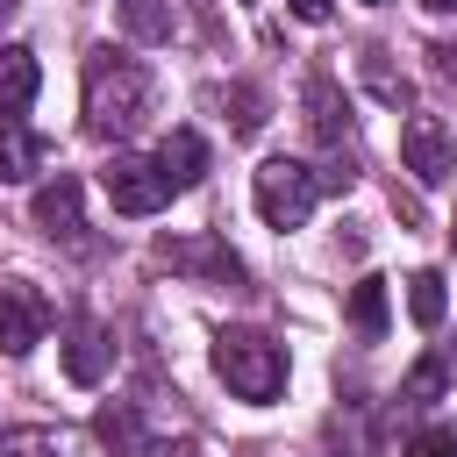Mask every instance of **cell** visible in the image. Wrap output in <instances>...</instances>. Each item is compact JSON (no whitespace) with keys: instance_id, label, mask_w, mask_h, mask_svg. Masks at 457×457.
I'll return each mask as SVG.
<instances>
[{"instance_id":"6da1fadb","label":"cell","mask_w":457,"mask_h":457,"mask_svg":"<svg viewBox=\"0 0 457 457\" xmlns=\"http://www.w3.org/2000/svg\"><path fill=\"white\" fill-rule=\"evenodd\" d=\"M143 121H150V71H143L129 50L100 43V50L86 57V129H93L100 143H121V136H136Z\"/></svg>"},{"instance_id":"7a4b0ae2","label":"cell","mask_w":457,"mask_h":457,"mask_svg":"<svg viewBox=\"0 0 457 457\" xmlns=\"http://www.w3.org/2000/svg\"><path fill=\"white\" fill-rule=\"evenodd\" d=\"M214 378H221L236 400L264 407V400L286 393V350H278L271 336H257V328H221V336H214Z\"/></svg>"},{"instance_id":"3957f363","label":"cell","mask_w":457,"mask_h":457,"mask_svg":"<svg viewBox=\"0 0 457 457\" xmlns=\"http://www.w3.org/2000/svg\"><path fill=\"white\" fill-rule=\"evenodd\" d=\"M321 171L314 164H300V157H264L257 164V214L271 221V228H300L314 207H321Z\"/></svg>"},{"instance_id":"277c9868","label":"cell","mask_w":457,"mask_h":457,"mask_svg":"<svg viewBox=\"0 0 457 457\" xmlns=\"http://www.w3.org/2000/svg\"><path fill=\"white\" fill-rule=\"evenodd\" d=\"M100 186H107V200H114V214H157L179 186H171V171L157 164V157H136V150H114L107 157V171H100Z\"/></svg>"},{"instance_id":"5b68a950","label":"cell","mask_w":457,"mask_h":457,"mask_svg":"<svg viewBox=\"0 0 457 457\" xmlns=\"http://www.w3.org/2000/svg\"><path fill=\"white\" fill-rule=\"evenodd\" d=\"M400 157H407V171H414L421 186H443V179L457 171V136H450L436 114H407V121H400Z\"/></svg>"},{"instance_id":"8992f818","label":"cell","mask_w":457,"mask_h":457,"mask_svg":"<svg viewBox=\"0 0 457 457\" xmlns=\"http://www.w3.org/2000/svg\"><path fill=\"white\" fill-rule=\"evenodd\" d=\"M157 264L186 271V278H207V286H236L243 278V257L221 243V236H164L157 243Z\"/></svg>"},{"instance_id":"52a82bcc","label":"cell","mask_w":457,"mask_h":457,"mask_svg":"<svg viewBox=\"0 0 457 457\" xmlns=\"http://www.w3.org/2000/svg\"><path fill=\"white\" fill-rule=\"evenodd\" d=\"M107 371H114V328L93 321V314H71V328H64V378L71 386H100Z\"/></svg>"},{"instance_id":"ba28073f","label":"cell","mask_w":457,"mask_h":457,"mask_svg":"<svg viewBox=\"0 0 457 457\" xmlns=\"http://www.w3.org/2000/svg\"><path fill=\"white\" fill-rule=\"evenodd\" d=\"M43 328H50V307H43V293L36 286H0V357H29L36 343H43Z\"/></svg>"},{"instance_id":"9c48e42d","label":"cell","mask_w":457,"mask_h":457,"mask_svg":"<svg viewBox=\"0 0 457 457\" xmlns=\"http://www.w3.org/2000/svg\"><path fill=\"white\" fill-rule=\"evenodd\" d=\"M79 200H86V186L71 179V171H57V179H43L36 186V200H29V214H36V228L43 236H64V243H79Z\"/></svg>"},{"instance_id":"30bf717a","label":"cell","mask_w":457,"mask_h":457,"mask_svg":"<svg viewBox=\"0 0 457 457\" xmlns=\"http://www.w3.org/2000/svg\"><path fill=\"white\" fill-rule=\"evenodd\" d=\"M450 386H457V343H436L428 357L407 364V378H400V407H436V400H450Z\"/></svg>"},{"instance_id":"8fae6325","label":"cell","mask_w":457,"mask_h":457,"mask_svg":"<svg viewBox=\"0 0 457 457\" xmlns=\"http://www.w3.org/2000/svg\"><path fill=\"white\" fill-rule=\"evenodd\" d=\"M93 436H100L114 457H164V450H157V436L143 428V414H136L129 400H107V407L93 414Z\"/></svg>"},{"instance_id":"7c38bea8","label":"cell","mask_w":457,"mask_h":457,"mask_svg":"<svg viewBox=\"0 0 457 457\" xmlns=\"http://www.w3.org/2000/svg\"><path fill=\"white\" fill-rule=\"evenodd\" d=\"M36 86H43L36 50H29V43H0V114H29Z\"/></svg>"},{"instance_id":"4fadbf2b","label":"cell","mask_w":457,"mask_h":457,"mask_svg":"<svg viewBox=\"0 0 457 457\" xmlns=\"http://www.w3.org/2000/svg\"><path fill=\"white\" fill-rule=\"evenodd\" d=\"M307 129H314L328 150H343V143H350V100H343V93H336V79H321V71L307 79Z\"/></svg>"},{"instance_id":"5bb4252c","label":"cell","mask_w":457,"mask_h":457,"mask_svg":"<svg viewBox=\"0 0 457 457\" xmlns=\"http://www.w3.org/2000/svg\"><path fill=\"white\" fill-rule=\"evenodd\" d=\"M36 164H43V136H36L21 114H0V186L36 179Z\"/></svg>"},{"instance_id":"9a60e30c","label":"cell","mask_w":457,"mask_h":457,"mask_svg":"<svg viewBox=\"0 0 457 457\" xmlns=\"http://www.w3.org/2000/svg\"><path fill=\"white\" fill-rule=\"evenodd\" d=\"M157 164L171 171V186L186 193V186H200L207 179V136L200 129H171L164 143H157Z\"/></svg>"},{"instance_id":"2e32d148","label":"cell","mask_w":457,"mask_h":457,"mask_svg":"<svg viewBox=\"0 0 457 457\" xmlns=\"http://www.w3.org/2000/svg\"><path fill=\"white\" fill-rule=\"evenodd\" d=\"M407 314H414V328H443V314H450L443 271H414L407 278Z\"/></svg>"},{"instance_id":"e0dca14e","label":"cell","mask_w":457,"mask_h":457,"mask_svg":"<svg viewBox=\"0 0 457 457\" xmlns=\"http://www.w3.org/2000/svg\"><path fill=\"white\" fill-rule=\"evenodd\" d=\"M350 328H357L364 343L386 336V278H357V286H350Z\"/></svg>"},{"instance_id":"ac0fdd59","label":"cell","mask_w":457,"mask_h":457,"mask_svg":"<svg viewBox=\"0 0 457 457\" xmlns=\"http://www.w3.org/2000/svg\"><path fill=\"white\" fill-rule=\"evenodd\" d=\"M114 7H121V29L136 43H164L171 36V7L164 0H114Z\"/></svg>"},{"instance_id":"d6986e66","label":"cell","mask_w":457,"mask_h":457,"mask_svg":"<svg viewBox=\"0 0 457 457\" xmlns=\"http://www.w3.org/2000/svg\"><path fill=\"white\" fill-rule=\"evenodd\" d=\"M0 457H57V436L50 428H7L0 436Z\"/></svg>"},{"instance_id":"ffe728a7","label":"cell","mask_w":457,"mask_h":457,"mask_svg":"<svg viewBox=\"0 0 457 457\" xmlns=\"http://www.w3.org/2000/svg\"><path fill=\"white\" fill-rule=\"evenodd\" d=\"M407 457H457V428H450V421H428V428L407 443Z\"/></svg>"},{"instance_id":"44dd1931","label":"cell","mask_w":457,"mask_h":457,"mask_svg":"<svg viewBox=\"0 0 457 457\" xmlns=\"http://www.w3.org/2000/svg\"><path fill=\"white\" fill-rule=\"evenodd\" d=\"M257 129H264V100L250 86H236V136H257Z\"/></svg>"},{"instance_id":"7402d4cb","label":"cell","mask_w":457,"mask_h":457,"mask_svg":"<svg viewBox=\"0 0 457 457\" xmlns=\"http://www.w3.org/2000/svg\"><path fill=\"white\" fill-rule=\"evenodd\" d=\"M286 7H293L300 21H328V7H336V0H286Z\"/></svg>"},{"instance_id":"603a6c76","label":"cell","mask_w":457,"mask_h":457,"mask_svg":"<svg viewBox=\"0 0 457 457\" xmlns=\"http://www.w3.org/2000/svg\"><path fill=\"white\" fill-rule=\"evenodd\" d=\"M421 7H428V14H450V7H457V0H421Z\"/></svg>"},{"instance_id":"cb8c5ba5","label":"cell","mask_w":457,"mask_h":457,"mask_svg":"<svg viewBox=\"0 0 457 457\" xmlns=\"http://www.w3.org/2000/svg\"><path fill=\"white\" fill-rule=\"evenodd\" d=\"M14 7H21V0H0V29H7V21H14Z\"/></svg>"},{"instance_id":"d4e9b609","label":"cell","mask_w":457,"mask_h":457,"mask_svg":"<svg viewBox=\"0 0 457 457\" xmlns=\"http://www.w3.org/2000/svg\"><path fill=\"white\" fill-rule=\"evenodd\" d=\"M171 457H200V450H171Z\"/></svg>"},{"instance_id":"484cf974","label":"cell","mask_w":457,"mask_h":457,"mask_svg":"<svg viewBox=\"0 0 457 457\" xmlns=\"http://www.w3.org/2000/svg\"><path fill=\"white\" fill-rule=\"evenodd\" d=\"M321 457H343V450H321Z\"/></svg>"},{"instance_id":"4316f807","label":"cell","mask_w":457,"mask_h":457,"mask_svg":"<svg viewBox=\"0 0 457 457\" xmlns=\"http://www.w3.org/2000/svg\"><path fill=\"white\" fill-rule=\"evenodd\" d=\"M450 243H457V228H450Z\"/></svg>"}]
</instances>
